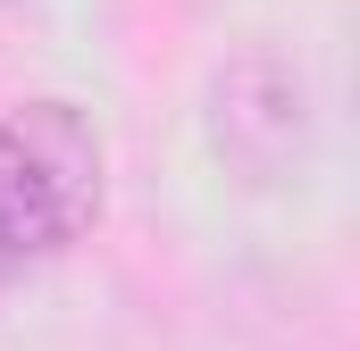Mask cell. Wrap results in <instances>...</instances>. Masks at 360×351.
Wrapping results in <instances>:
<instances>
[{"mask_svg":"<svg viewBox=\"0 0 360 351\" xmlns=\"http://www.w3.org/2000/svg\"><path fill=\"white\" fill-rule=\"evenodd\" d=\"M101 218V134L84 109L34 100L0 117V284L68 251Z\"/></svg>","mask_w":360,"mask_h":351,"instance_id":"cell-1","label":"cell"}]
</instances>
